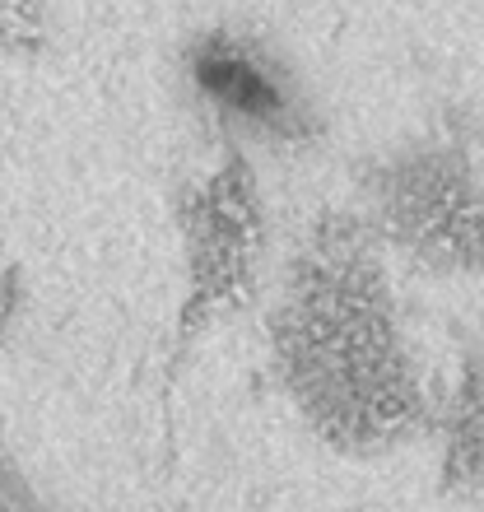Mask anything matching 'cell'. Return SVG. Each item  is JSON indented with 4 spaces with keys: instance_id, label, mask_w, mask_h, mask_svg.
<instances>
[{
    "instance_id": "obj_1",
    "label": "cell",
    "mask_w": 484,
    "mask_h": 512,
    "mask_svg": "<svg viewBox=\"0 0 484 512\" xmlns=\"http://www.w3.org/2000/svg\"><path fill=\"white\" fill-rule=\"evenodd\" d=\"M210 84H215L219 94H229L238 108H270V89L261 84L252 66H242V61H215L210 66Z\"/></svg>"
}]
</instances>
